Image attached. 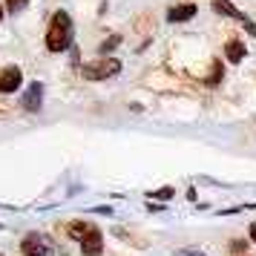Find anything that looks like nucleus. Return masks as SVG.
Instances as JSON below:
<instances>
[{
	"label": "nucleus",
	"instance_id": "nucleus-1",
	"mask_svg": "<svg viewBox=\"0 0 256 256\" xmlns=\"http://www.w3.org/2000/svg\"><path fill=\"white\" fill-rule=\"evenodd\" d=\"M44 38H46L49 52H66V49L72 46V18H70V12L58 9V12L52 14V20H49L46 35Z\"/></svg>",
	"mask_w": 256,
	"mask_h": 256
},
{
	"label": "nucleus",
	"instance_id": "nucleus-2",
	"mask_svg": "<svg viewBox=\"0 0 256 256\" xmlns=\"http://www.w3.org/2000/svg\"><path fill=\"white\" fill-rule=\"evenodd\" d=\"M118 72H121V60L118 58H98V60H90L81 70V75L86 81H106Z\"/></svg>",
	"mask_w": 256,
	"mask_h": 256
},
{
	"label": "nucleus",
	"instance_id": "nucleus-3",
	"mask_svg": "<svg viewBox=\"0 0 256 256\" xmlns=\"http://www.w3.org/2000/svg\"><path fill=\"white\" fill-rule=\"evenodd\" d=\"M55 248L44 233H26L20 242V256H52Z\"/></svg>",
	"mask_w": 256,
	"mask_h": 256
},
{
	"label": "nucleus",
	"instance_id": "nucleus-4",
	"mask_svg": "<svg viewBox=\"0 0 256 256\" xmlns=\"http://www.w3.org/2000/svg\"><path fill=\"white\" fill-rule=\"evenodd\" d=\"M20 81H24V72H20V66L6 64V66L0 70V92H3V95L20 90Z\"/></svg>",
	"mask_w": 256,
	"mask_h": 256
},
{
	"label": "nucleus",
	"instance_id": "nucleus-5",
	"mask_svg": "<svg viewBox=\"0 0 256 256\" xmlns=\"http://www.w3.org/2000/svg\"><path fill=\"white\" fill-rule=\"evenodd\" d=\"M20 104H24L26 112H38L40 104H44V84H40V81L29 84V86H26V92H24V98H20Z\"/></svg>",
	"mask_w": 256,
	"mask_h": 256
},
{
	"label": "nucleus",
	"instance_id": "nucleus-6",
	"mask_svg": "<svg viewBox=\"0 0 256 256\" xmlns=\"http://www.w3.org/2000/svg\"><path fill=\"white\" fill-rule=\"evenodd\" d=\"M81 254L84 256H101V254H104V236H101L98 228H92L90 236L81 242Z\"/></svg>",
	"mask_w": 256,
	"mask_h": 256
},
{
	"label": "nucleus",
	"instance_id": "nucleus-7",
	"mask_svg": "<svg viewBox=\"0 0 256 256\" xmlns=\"http://www.w3.org/2000/svg\"><path fill=\"white\" fill-rule=\"evenodd\" d=\"M196 12H198L196 3H176V6H170V12H167V20H170V24L190 20V18H196Z\"/></svg>",
	"mask_w": 256,
	"mask_h": 256
},
{
	"label": "nucleus",
	"instance_id": "nucleus-8",
	"mask_svg": "<svg viewBox=\"0 0 256 256\" xmlns=\"http://www.w3.org/2000/svg\"><path fill=\"white\" fill-rule=\"evenodd\" d=\"M95 224L90 219H81V222H72V224H66V236L70 239H75V242H84L86 236H90V230H92Z\"/></svg>",
	"mask_w": 256,
	"mask_h": 256
},
{
	"label": "nucleus",
	"instance_id": "nucleus-9",
	"mask_svg": "<svg viewBox=\"0 0 256 256\" xmlns=\"http://www.w3.org/2000/svg\"><path fill=\"white\" fill-rule=\"evenodd\" d=\"M224 58L230 60V64H242L244 60V44L242 40H228V44H224Z\"/></svg>",
	"mask_w": 256,
	"mask_h": 256
},
{
	"label": "nucleus",
	"instance_id": "nucleus-10",
	"mask_svg": "<svg viewBox=\"0 0 256 256\" xmlns=\"http://www.w3.org/2000/svg\"><path fill=\"white\" fill-rule=\"evenodd\" d=\"M213 12H219V14H228V18H239V20H248V18H244L242 12H239V9H236V6H233V3H219V0H216V3H213Z\"/></svg>",
	"mask_w": 256,
	"mask_h": 256
},
{
	"label": "nucleus",
	"instance_id": "nucleus-11",
	"mask_svg": "<svg viewBox=\"0 0 256 256\" xmlns=\"http://www.w3.org/2000/svg\"><path fill=\"white\" fill-rule=\"evenodd\" d=\"M147 196L156 198V202H170V198L176 196V190H173L170 184H167V187H162V190H152V193H147Z\"/></svg>",
	"mask_w": 256,
	"mask_h": 256
},
{
	"label": "nucleus",
	"instance_id": "nucleus-12",
	"mask_svg": "<svg viewBox=\"0 0 256 256\" xmlns=\"http://www.w3.org/2000/svg\"><path fill=\"white\" fill-rule=\"evenodd\" d=\"M118 44H121V35H112V38H106L104 44L98 46V52H101V55H106V52H110V49H116Z\"/></svg>",
	"mask_w": 256,
	"mask_h": 256
},
{
	"label": "nucleus",
	"instance_id": "nucleus-13",
	"mask_svg": "<svg viewBox=\"0 0 256 256\" xmlns=\"http://www.w3.org/2000/svg\"><path fill=\"white\" fill-rule=\"evenodd\" d=\"M219 81H222V60H216V64H213V72H210V78H208V84H210V86H216Z\"/></svg>",
	"mask_w": 256,
	"mask_h": 256
},
{
	"label": "nucleus",
	"instance_id": "nucleus-14",
	"mask_svg": "<svg viewBox=\"0 0 256 256\" xmlns=\"http://www.w3.org/2000/svg\"><path fill=\"white\" fill-rule=\"evenodd\" d=\"M29 3L26 0H3V9H9V12H18V9H26Z\"/></svg>",
	"mask_w": 256,
	"mask_h": 256
},
{
	"label": "nucleus",
	"instance_id": "nucleus-15",
	"mask_svg": "<svg viewBox=\"0 0 256 256\" xmlns=\"http://www.w3.org/2000/svg\"><path fill=\"white\" fill-rule=\"evenodd\" d=\"M176 256H204V250H198V248H182V250H176Z\"/></svg>",
	"mask_w": 256,
	"mask_h": 256
},
{
	"label": "nucleus",
	"instance_id": "nucleus-16",
	"mask_svg": "<svg viewBox=\"0 0 256 256\" xmlns=\"http://www.w3.org/2000/svg\"><path fill=\"white\" fill-rule=\"evenodd\" d=\"M118 236V239H124V242H130V244H136V239H132V236H130L127 230H124V228H116V230H112Z\"/></svg>",
	"mask_w": 256,
	"mask_h": 256
},
{
	"label": "nucleus",
	"instance_id": "nucleus-17",
	"mask_svg": "<svg viewBox=\"0 0 256 256\" xmlns=\"http://www.w3.org/2000/svg\"><path fill=\"white\" fill-rule=\"evenodd\" d=\"M233 254H244V248H248V242H242V239H233Z\"/></svg>",
	"mask_w": 256,
	"mask_h": 256
},
{
	"label": "nucleus",
	"instance_id": "nucleus-18",
	"mask_svg": "<svg viewBox=\"0 0 256 256\" xmlns=\"http://www.w3.org/2000/svg\"><path fill=\"white\" fill-rule=\"evenodd\" d=\"M92 213H101V216H112V208L101 204V208H92Z\"/></svg>",
	"mask_w": 256,
	"mask_h": 256
},
{
	"label": "nucleus",
	"instance_id": "nucleus-19",
	"mask_svg": "<svg viewBox=\"0 0 256 256\" xmlns=\"http://www.w3.org/2000/svg\"><path fill=\"white\" fill-rule=\"evenodd\" d=\"M244 29H248V32L256 38V24H254V20H244Z\"/></svg>",
	"mask_w": 256,
	"mask_h": 256
},
{
	"label": "nucleus",
	"instance_id": "nucleus-20",
	"mask_svg": "<svg viewBox=\"0 0 256 256\" xmlns=\"http://www.w3.org/2000/svg\"><path fill=\"white\" fill-rule=\"evenodd\" d=\"M250 239H254V242H256V222H254V224H250Z\"/></svg>",
	"mask_w": 256,
	"mask_h": 256
}]
</instances>
